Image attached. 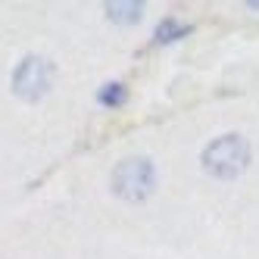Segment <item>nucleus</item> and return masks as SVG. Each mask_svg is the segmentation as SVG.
I'll return each instance as SVG.
<instances>
[{
  "label": "nucleus",
  "instance_id": "f257e3e1",
  "mask_svg": "<svg viewBox=\"0 0 259 259\" xmlns=\"http://www.w3.org/2000/svg\"><path fill=\"white\" fill-rule=\"evenodd\" d=\"M109 184H113L116 197H122L128 203H141L156 188V169H153V162L147 156H128L113 169Z\"/></svg>",
  "mask_w": 259,
  "mask_h": 259
},
{
  "label": "nucleus",
  "instance_id": "f03ea898",
  "mask_svg": "<svg viewBox=\"0 0 259 259\" xmlns=\"http://www.w3.org/2000/svg\"><path fill=\"white\" fill-rule=\"evenodd\" d=\"M250 165V144L240 135H222L203 150V169L215 178H237Z\"/></svg>",
  "mask_w": 259,
  "mask_h": 259
},
{
  "label": "nucleus",
  "instance_id": "7ed1b4c3",
  "mask_svg": "<svg viewBox=\"0 0 259 259\" xmlns=\"http://www.w3.org/2000/svg\"><path fill=\"white\" fill-rule=\"evenodd\" d=\"M53 78H57V66L47 57H25L13 72V91L22 100H41L50 91Z\"/></svg>",
  "mask_w": 259,
  "mask_h": 259
},
{
  "label": "nucleus",
  "instance_id": "20e7f679",
  "mask_svg": "<svg viewBox=\"0 0 259 259\" xmlns=\"http://www.w3.org/2000/svg\"><path fill=\"white\" fill-rule=\"evenodd\" d=\"M191 28L188 25H181L178 19H172V16H169V19H162L159 25H156V44H172V41H178V38H184V34H188Z\"/></svg>",
  "mask_w": 259,
  "mask_h": 259
},
{
  "label": "nucleus",
  "instance_id": "39448f33",
  "mask_svg": "<svg viewBox=\"0 0 259 259\" xmlns=\"http://www.w3.org/2000/svg\"><path fill=\"white\" fill-rule=\"evenodd\" d=\"M141 4H106V16L113 22H122V25H128V22H138L141 19Z\"/></svg>",
  "mask_w": 259,
  "mask_h": 259
},
{
  "label": "nucleus",
  "instance_id": "423d86ee",
  "mask_svg": "<svg viewBox=\"0 0 259 259\" xmlns=\"http://www.w3.org/2000/svg\"><path fill=\"white\" fill-rule=\"evenodd\" d=\"M97 100H100V106H122L125 100H128V91H125V84H119V81H113V84H103L100 88V94H97Z\"/></svg>",
  "mask_w": 259,
  "mask_h": 259
}]
</instances>
